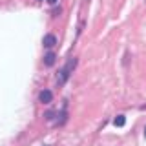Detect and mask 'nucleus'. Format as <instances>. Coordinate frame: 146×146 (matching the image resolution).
Instances as JSON below:
<instances>
[{
	"label": "nucleus",
	"mask_w": 146,
	"mask_h": 146,
	"mask_svg": "<svg viewBox=\"0 0 146 146\" xmlns=\"http://www.w3.org/2000/svg\"><path fill=\"white\" fill-rule=\"evenodd\" d=\"M73 64H75V60H73L71 64H68L66 68H62V70H60V75H58V84H64V82H66L68 75H70V68H73Z\"/></svg>",
	"instance_id": "f257e3e1"
},
{
	"label": "nucleus",
	"mask_w": 146,
	"mask_h": 146,
	"mask_svg": "<svg viewBox=\"0 0 146 146\" xmlns=\"http://www.w3.org/2000/svg\"><path fill=\"white\" fill-rule=\"evenodd\" d=\"M38 99H40V102H42V104H49L53 100V93L49 90H42V91H40V95H38Z\"/></svg>",
	"instance_id": "f03ea898"
},
{
	"label": "nucleus",
	"mask_w": 146,
	"mask_h": 146,
	"mask_svg": "<svg viewBox=\"0 0 146 146\" xmlns=\"http://www.w3.org/2000/svg\"><path fill=\"white\" fill-rule=\"evenodd\" d=\"M42 44L46 46V48H53L55 44H57V36L55 35H51V33H48L44 36V40H42Z\"/></svg>",
	"instance_id": "7ed1b4c3"
},
{
	"label": "nucleus",
	"mask_w": 146,
	"mask_h": 146,
	"mask_svg": "<svg viewBox=\"0 0 146 146\" xmlns=\"http://www.w3.org/2000/svg\"><path fill=\"white\" fill-rule=\"evenodd\" d=\"M55 58H57V57H55V53L53 51H48V53L44 55V64H46V66H53Z\"/></svg>",
	"instance_id": "20e7f679"
},
{
	"label": "nucleus",
	"mask_w": 146,
	"mask_h": 146,
	"mask_svg": "<svg viewBox=\"0 0 146 146\" xmlns=\"http://www.w3.org/2000/svg\"><path fill=\"white\" fill-rule=\"evenodd\" d=\"M124 122H126V117L124 115H117L115 121H113V124H115L117 128H122V126H124Z\"/></svg>",
	"instance_id": "39448f33"
},
{
	"label": "nucleus",
	"mask_w": 146,
	"mask_h": 146,
	"mask_svg": "<svg viewBox=\"0 0 146 146\" xmlns=\"http://www.w3.org/2000/svg\"><path fill=\"white\" fill-rule=\"evenodd\" d=\"M46 119H48V121H51V119H53V111H48V113H46Z\"/></svg>",
	"instance_id": "423d86ee"
},
{
	"label": "nucleus",
	"mask_w": 146,
	"mask_h": 146,
	"mask_svg": "<svg viewBox=\"0 0 146 146\" xmlns=\"http://www.w3.org/2000/svg\"><path fill=\"white\" fill-rule=\"evenodd\" d=\"M48 2H49V4H51V6H55V4H57V2H58V0H48Z\"/></svg>",
	"instance_id": "0eeeda50"
},
{
	"label": "nucleus",
	"mask_w": 146,
	"mask_h": 146,
	"mask_svg": "<svg viewBox=\"0 0 146 146\" xmlns=\"http://www.w3.org/2000/svg\"><path fill=\"white\" fill-rule=\"evenodd\" d=\"M144 137H146V128H144Z\"/></svg>",
	"instance_id": "6e6552de"
}]
</instances>
